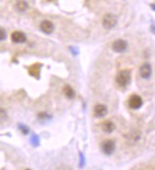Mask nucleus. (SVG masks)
I'll return each mask as SVG.
<instances>
[{
  "label": "nucleus",
  "instance_id": "f257e3e1",
  "mask_svg": "<svg viewBox=\"0 0 155 170\" xmlns=\"http://www.w3.org/2000/svg\"><path fill=\"white\" fill-rule=\"evenodd\" d=\"M131 81V71L128 69L122 70L117 74L116 76V82L121 87L127 86Z\"/></svg>",
  "mask_w": 155,
  "mask_h": 170
},
{
  "label": "nucleus",
  "instance_id": "f03ea898",
  "mask_svg": "<svg viewBox=\"0 0 155 170\" xmlns=\"http://www.w3.org/2000/svg\"><path fill=\"white\" fill-rule=\"evenodd\" d=\"M117 24V16L113 13H106L103 18V26L104 29L111 30Z\"/></svg>",
  "mask_w": 155,
  "mask_h": 170
},
{
  "label": "nucleus",
  "instance_id": "7ed1b4c3",
  "mask_svg": "<svg viewBox=\"0 0 155 170\" xmlns=\"http://www.w3.org/2000/svg\"><path fill=\"white\" fill-rule=\"evenodd\" d=\"M112 50L115 53H124L127 49V42L124 39H116L112 43Z\"/></svg>",
  "mask_w": 155,
  "mask_h": 170
},
{
  "label": "nucleus",
  "instance_id": "20e7f679",
  "mask_svg": "<svg viewBox=\"0 0 155 170\" xmlns=\"http://www.w3.org/2000/svg\"><path fill=\"white\" fill-rule=\"evenodd\" d=\"M143 105V99L138 95H132L128 99V106L131 109H139Z\"/></svg>",
  "mask_w": 155,
  "mask_h": 170
},
{
  "label": "nucleus",
  "instance_id": "39448f33",
  "mask_svg": "<svg viewBox=\"0 0 155 170\" xmlns=\"http://www.w3.org/2000/svg\"><path fill=\"white\" fill-rule=\"evenodd\" d=\"M102 150L104 154L111 155L115 150V142L112 140H107L102 144Z\"/></svg>",
  "mask_w": 155,
  "mask_h": 170
},
{
  "label": "nucleus",
  "instance_id": "423d86ee",
  "mask_svg": "<svg viewBox=\"0 0 155 170\" xmlns=\"http://www.w3.org/2000/svg\"><path fill=\"white\" fill-rule=\"evenodd\" d=\"M11 38H12L13 42H15V43H24L27 40L26 35L21 31L13 32L11 35Z\"/></svg>",
  "mask_w": 155,
  "mask_h": 170
},
{
  "label": "nucleus",
  "instance_id": "0eeeda50",
  "mask_svg": "<svg viewBox=\"0 0 155 170\" xmlns=\"http://www.w3.org/2000/svg\"><path fill=\"white\" fill-rule=\"evenodd\" d=\"M152 74V69L151 65L149 63H144L142 66L140 67V75L143 79H148L150 77Z\"/></svg>",
  "mask_w": 155,
  "mask_h": 170
},
{
  "label": "nucleus",
  "instance_id": "6e6552de",
  "mask_svg": "<svg viewBox=\"0 0 155 170\" xmlns=\"http://www.w3.org/2000/svg\"><path fill=\"white\" fill-rule=\"evenodd\" d=\"M39 27H40V30L45 34H51V33H53V31L55 29L53 22L50 20H43L41 23H40Z\"/></svg>",
  "mask_w": 155,
  "mask_h": 170
},
{
  "label": "nucleus",
  "instance_id": "1a4fd4ad",
  "mask_svg": "<svg viewBox=\"0 0 155 170\" xmlns=\"http://www.w3.org/2000/svg\"><path fill=\"white\" fill-rule=\"evenodd\" d=\"M107 114V107L103 104H97L94 107V115L96 118H103Z\"/></svg>",
  "mask_w": 155,
  "mask_h": 170
},
{
  "label": "nucleus",
  "instance_id": "9d476101",
  "mask_svg": "<svg viewBox=\"0 0 155 170\" xmlns=\"http://www.w3.org/2000/svg\"><path fill=\"white\" fill-rule=\"evenodd\" d=\"M102 129L103 132H106V133H112L114 130H115V124L111 121H104L103 123H102Z\"/></svg>",
  "mask_w": 155,
  "mask_h": 170
},
{
  "label": "nucleus",
  "instance_id": "9b49d317",
  "mask_svg": "<svg viewBox=\"0 0 155 170\" xmlns=\"http://www.w3.org/2000/svg\"><path fill=\"white\" fill-rule=\"evenodd\" d=\"M29 4L25 0H17L16 2V9L20 13H24L28 10Z\"/></svg>",
  "mask_w": 155,
  "mask_h": 170
},
{
  "label": "nucleus",
  "instance_id": "f8f14e48",
  "mask_svg": "<svg viewBox=\"0 0 155 170\" xmlns=\"http://www.w3.org/2000/svg\"><path fill=\"white\" fill-rule=\"evenodd\" d=\"M39 72H40V64H34L29 68V74L33 77H38L39 76Z\"/></svg>",
  "mask_w": 155,
  "mask_h": 170
},
{
  "label": "nucleus",
  "instance_id": "ddd939ff",
  "mask_svg": "<svg viewBox=\"0 0 155 170\" xmlns=\"http://www.w3.org/2000/svg\"><path fill=\"white\" fill-rule=\"evenodd\" d=\"M63 92H64V95L68 99H73L75 96V91L69 85H66L64 88H63Z\"/></svg>",
  "mask_w": 155,
  "mask_h": 170
},
{
  "label": "nucleus",
  "instance_id": "4468645a",
  "mask_svg": "<svg viewBox=\"0 0 155 170\" xmlns=\"http://www.w3.org/2000/svg\"><path fill=\"white\" fill-rule=\"evenodd\" d=\"M8 116H7V113L4 109L0 108V121H4L5 119H7Z\"/></svg>",
  "mask_w": 155,
  "mask_h": 170
},
{
  "label": "nucleus",
  "instance_id": "2eb2a0df",
  "mask_svg": "<svg viewBox=\"0 0 155 170\" xmlns=\"http://www.w3.org/2000/svg\"><path fill=\"white\" fill-rule=\"evenodd\" d=\"M7 38V34H6V31L2 27H0V41L4 40Z\"/></svg>",
  "mask_w": 155,
  "mask_h": 170
},
{
  "label": "nucleus",
  "instance_id": "dca6fc26",
  "mask_svg": "<svg viewBox=\"0 0 155 170\" xmlns=\"http://www.w3.org/2000/svg\"><path fill=\"white\" fill-rule=\"evenodd\" d=\"M19 127H20L21 131L23 132V134H28V133H29V128H27L26 126H24V125H19Z\"/></svg>",
  "mask_w": 155,
  "mask_h": 170
},
{
  "label": "nucleus",
  "instance_id": "f3484780",
  "mask_svg": "<svg viewBox=\"0 0 155 170\" xmlns=\"http://www.w3.org/2000/svg\"><path fill=\"white\" fill-rule=\"evenodd\" d=\"M151 7H152V9H153V10L155 11V4H152V5H151Z\"/></svg>",
  "mask_w": 155,
  "mask_h": 170
}]
</instances>
